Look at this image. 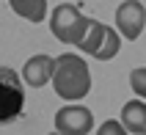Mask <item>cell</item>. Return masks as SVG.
<instances>
[{
  "mask_svg": "<svg viewBox=\"0 0 146 135\" xmlns=\"http://www.w3.org/2000/svg\"><path fill=\"white\" fill-rule=\"evenodd\" d=\"M52 86H55V94L61 99H83L91 88L88 64L74 53H64L61 58H55Z\"/></svg>",
  "mask_w": 146,
  "mask_h": 135,
  "instance_id": "cell-1",
  "label": "cell"
},
{
  "mask_svg": "<svg viewBox=\"0 0 146 135\" xmlns=\"http://www.w3.org/2000/svg\"><path fill=\"white\" fill-rule=\"evenodd\" d=\"M88 25H91V19L72 3H58L52 8V17H50L52 36L58 41H66V44H80L83 36L88 33Z\"/></svg>",
  "mask_w": 146,
  "mask_h": 135,
  "instance_id": "cell-2",
  "label": "cell"
},
{
  "mask_svg": "<svg viewBox=\"0 0 146 135\" xmlns=\"http://www.w3.org/2000/svg\"><path fill=\"white\" fill-rule=\"evenodd\" d=\"M22 105H25L22 80L17 77L14 69L0 66V124L14 121L17 116L22 113Z\"/></svg>",
  "mask_w": 146,
  "mask_h": 135,
  "instance_id": "cell-3",
  "label": "cell"
},
{
  "mask_svg": "<svg viewBox=\"0 0 146 135\" xmlns=\"http://www.w3.org/2000/svg\"><path fill=\"white\" fill-rule=\"evenodd\" d=\"M55 130L64 135H86L94 130V116L83 105H66L55 113Z\"/></svg>",
  "mask_w": 146,
  "mask_h": 135,
  "instance_id": "cell-4",
  "label": "cell"
},
{
  "mask_svg": "<svg viewBox=\"0 0 146 135\" xmlns=\"http://www.w3.org/2000/svg\"><path fill=\"white\" fill-rule=\"evenodd\" d=\"M146 25V8L141 0H124L116 8V28L121 36H127V41H135L141 36Z\"/></svg>",
  "mask_w": 146,
  "mask_h": 135,
  "instance_id": "cell-5",
  "label": "cell"
},
{
  "mask_svg": "<svg viewBox=\"0 0 146 135\" xmlns=\"http://www.w3.org/2000/svg\"><path fill=\"white\" fill-rule=\"evenodd\" d=\"M52 69H55V58L39 53V55H33V58L25 61L22 80L28 86H33V88H41V86H47L50 80H52Z\"/></svg>",
  "mask_w": 146,
  "mask_h": 135,
  "instance_id": "cell-6",
  "label": "cell"
},
{
  "mask_svg": "<svg viewBox=\"0 0 146 135\" xmlns=\"http://www.w3.org/2000/svg\"><path fill=\"white\" fill-rule=\"evenodd\" d=\"M121 124L127 132H135V135L146 132V102L143 99H132L121 108Z\"/></svg>",
  "mask_w": 146,
  "mask_h": 135,
  "instance_id": "cell-7",
  "label": "cell"
},
{
  "mask_svg": "<svg viewBox=\"0 0 146 135\" xmlns=\"http://www.w3.org/2000/svg\"><path fill=\"white\" fill-rule=\"evenodd\" d=\"M8 3L28 22H41L47 17V0H8Z\"/></svg>",
  "mask_w": 146,
  "mask_h": 135,
  "instance_id": "cell-8",
  "label": "cell"
},
{
  "mask_svg": "<svg viewBox=\"0 0 146 135\" xmlns=\"http://www.w3.org/2000/svg\"><path fill=\"white\" fill-rule=\"evenodd\" d=\"M105 31H108V25L97 22V19H91V25H88V33L83 36V41L77 44V47H80L83 53H86V55H97L99 44H102V39H105Z\"/></svg>",
  "mask_w": 146,
  "mask_h": 135,
  "instance_id": "cell-9",
  "label": "cell"
},
{
  "mask_svg": "<svg viewBox=\"0 0 146 135\" xmlns=\"http://www.w3.org/2000/svg\"><path fill=\"white\" fill-rule=\"evenodd\" d=\"M119 47H121L119 33H116L113 28H108V31H105V39H102V44H99V50H97V55H94V58H99V61H110V58L119 53Z\"/></svg>",
  "mask_w": 146,
  "mask_h": 135,
  "instance_id": "cell-10",
  "label": "cell"
},
{
  "mask_svg": "<svg viewBox=\"0 0 146 135\" xmlns=\"http://www.w3.org/2000/svg\"><path fill=\"white\" fill-rule=\"evenodd\" d=\"M130 86H132V91H135L141 99H146V69L143 66L130 72Z\"/></svg>",
  "mask_w": 146,
  "mask_h": 135,
  "instance_id": "cell-11",
  "label": "cell"
},
{
  "mask_svg": "<svg viewBox=\"0 0 146 135\" xmlns=\"http://www.w3.org/2000/svg\"><path fill=\"white\" fill-rule=\"evenodd\" d=\"M121 135L124 132V124H119V121H105L102 127H99V135Z\"/></svg>",
  "mask_w": 146,
  "mask_h": 135,
  "instance_id": "cell-12",
  "label": "cell"
}]
</instances>
